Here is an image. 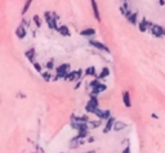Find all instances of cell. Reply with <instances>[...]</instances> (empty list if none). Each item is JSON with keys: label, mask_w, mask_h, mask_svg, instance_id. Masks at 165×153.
Returning <instances> with one entry per match:
<instances>
[{"label": "cell", "mask_w": 165, "mask_h": 153, "mask_svg": "<svg viewBox=\"0 0 165 153\" xmlns=\"http://www.w3.org/2000/svg\"><path fill=\"white\" fill-rule=\"evenodd\" d=\"M44 20L48 23V27H49L51 30H57L58 28L57 21L59 20V17H58V14L56 13V12H45L44 13Z\"/></svg>", "instance_id": "cell-1"}, {"label": "cell", "mask_w": 165, "mask_h": 153, "mask_svg": "<svg viewBox=\"0 0 165 153\" xmlns=\"http://www.w3.org/2000/svg\"><path fill=\"white\" fill-rule=\"evenodd\" d=\"M148 31L155 36V38H164V32H165V28L160 24H154V23H150V27H148Z\"/></svg>", "instance_id": "cell-2"}, {"label": "cell", "mask_w": 165, "mask_h": 153, "mask_svg": "<svg viewBox=\"0 0 165 153\" xmlns=\"http://www.w3.org/2000/svg\"><path fill=\"white\" fill-rule=\"evenodd\" d=\"M97 108H98V99H97L96 95H90V99L88 102V104L85 106V109H87L88 113H93L97 111Z\"/></svg>", "instance_id": "cell-3"}, {"label": "cell", "mask_w": 165, "mask_h": 153, "mask_svg": "<svg viewBox=\"0 0 165 153\" xmlns=\"http://www.w3.org/2000/svg\"><path fill=\"white\" fill-rule=\"evenodd\" d=\"M70 64L69 63H63V64H59L57 68H56V71H57V76H56V78H59V77H63V78H66V76H67V73L70 72Z\"/></svg>", "instance_id": "cell-4"}, {"label": "cell", "mask_w": 165, "mask_h": 153, "mask_svg": "<svg viewBox=\"0 0 165 153\" xmlns=\"http://www.w3.org/2000/svg\"><path fill=\"white\" fill-rule=\"evenodd\" d=\"M89 44L93 46V48H96V49H98V50H101V52H105V53H111V50L108 49V46L106 45V44H103V42H101V41H97V40H89Z\"/></svg>", "instance_id": "cell-5"}, {"label": "cell", "mask_w": 165, "mask_h": 153, "mask_svg": "<svg viewBox=\"0 0 165 153\" xmlns=\"http://www.w3.org/2000/svg\"><path fill=\"white\" fill-rule=\"evenodd\" d=\"M81 73H83V70H76V71H72V72H69L66 76V80L67 81H76V80H80L81 78Z\"/></svg>", "instance_id": "cell-6"}, {"label": "cell", "mask_w": 165, "mask_h": 153, "mask_svg": "<svg viewBox=\"0 0 165 153\" xmlns=\"http://www.w3.org/2000/svg\"><path fill=\"white\" fill-rule=\"evenodd\" d=\"M90 5H92V10H93V16L98 22H101V13H99V8L97 4V0H90Z\"/></svg>", "instance_id": "cell-7"}, {"label": "cell", "mask_w": 165, "mask_h": 153, "mask_svg": "<svg viewBox=\"0 0 165 153\" xmlns=\"http://www.w3.org/2000/svg\"><path fill=\"white\" fill-rule=\"evenodd\" d=\"M150 23H151V22H148V21H147V18L143 17L142 20H141V21L138 22L137 26H138V28H139V31H141V32H146V31H148Z\"/></svg>", "instance_id": "cell-8"}, {"label": "cell", "mask_w": 165, "mask_h": 153, "mask_svg": "<svg viewBox=\"0 0 165 153\" xmlns=\"http://www.w3.org/2000/svg\"><path fill=\"white\" fill-rule=\"evenodd\" d=\"M26 35H27V30H26V27L21 23L20 26L17 27V30H16V36H17L18 39H21V40H22V39H25V38H26Z\"/></svg>", "instance_id": "cell-9"}, {"label": "cell", "mask_w": 165, "mask_h": 153, "mask_svg": "<svg viewBox=\"0 0 165 153\" xmlns=\"http://www.w3.org/2000/svg\"><path fill=\"white\" fill-rule=\"evenodd\" d=\"M115 117H112V116H110V117L107 118V122H106V125H105V129H103V133L107 134L112 130V127H114V124H115Z\"/></svg>", "instance_id": "cell-10"}, {"label": "cell", "mask_w": 165, "mask_h": 153, "mask_svg": "<svg viewBox=\"0 0 165 153\" xmlns=\"http://www.w3.org/2000/svg\"><path fill=\"white\" fill-rule=\"evenodd\" d=\"M80 35L84 36V38H93V36L96 35V28L93 27H87L80 31Z\"/></svg>", "instance_id": "cell-11"}, {"label": "cell", "mask_w": 165, "mask_h": 153, "mask_svg": "<svg viewBox=\"0 0 165 153\" xmlns=\"http://www.w3.org/2000/svg\"><path fill=\"white\" fill-rule=\"evenodd\" d=\"M107 89V86H106V85L105 84H98V85H97V86H94L93 89H92V95H98L99 93H102V91H105Z\"/></svg>", "instance_id": "cell-12"}, {"label": "cell", "mask_w": 165, "mask_h": 153, "mask_svg": "<svg viewBox=\"0 0 165 153\" xmlns=\"http://www.w3.org/2000/svg\"><path fill=\"white\" fill-rule=\"evenodd\" d=\"M57 31L62 35V36H66V38H70L71 36V32H70V28L66 26V24H62V26H58Z\"/></svg>", "instance_id": "cell-13"}, {"label": "cell", "mask_w": 165, "mask_h": 153, "mask_svg": "<svg viewBox=\"0 0 165 153\" xmlns=\"http://www.w3.org/2000/svg\"><path fill=\"white\" fill-rule=\"evenodd\" d=\"M126 124L125 122H123V121H119V120H116L115 121V124H114V127H112V130H115V131H121V130H124V129H126Z\"/></svg>", "instance_id": "cell-14"}, {"label": "cell", "mask_w": 165, "mask_h": 153, "mask_svg": "<svg viewBox=\"0 0 165 153\" xmlns=\"http://www.w3.org/2000/svg\"><path fill=\"white\" fill-rule=\"evenodd\" d=\"M123 103L126 108H130L132 107V100H130V94L129 91H124L123 93Z\"/></svg>", "instance_id": "cell-15"}, {"label": "cell", "mask_w": 165, "mask_h": 153, "mask_svg": "<svg viewBox=\"0 0 165 153\" xmlns=\"http://www.w3.org/2000/svg\"><path fill=\"white\" fill-rule=\"evenodd\" d=\"M126 20L129 21V23H132V24H138V13L137 12H132V13L126 17Z\"/></svg>", "instance_id": "cell-16"}, {"label": "cell", "mask_w": 165, "mask_h": 153, "mask_svg": "<svg viewBox=\"0 0 165 153\" xmlns=\"http://www.w3.org/2000/svg\"><path fill=\"white\" fill-rule=\"evenodd\" d=\"M81 143H84V139L77 135V137H75L74 139H71L70 147H71V148H76V147H77V145H80Z\"/></svg>", "instance_id": "cell-17"}, {"label": "cell", "mask_w": 165, "mask_h": 153, "mask_svg": "<svg viewBox=\"0 0 165 153\" xmlns=\"http://www.w3.org/2000/svg\"><path fill=\"white\" fill-rule=\"evenodd\" d=\"M110 76V68L108 67H103L102 68V71H101V73L98 76H97V78L101 81V80H103V78H106V77H108Z\"/></svg>", "instance_id": "cell-18"}, {"label": "cell", "mask_w": 165, "mask_h": 153, "mask_svg": "<svg viewBox=\"0 0 165 153\" xmlns=\"http://www.w3.org/2000/svg\"><path fill=\"white\" fill-rule=\"evenodd\" d=\"M25 56H26V58L30 60V62L34 63V62H35V60H34V59H35V49H34V48L28 49V50L25 53Z\"/></svg>", "instance_id": "cell-19"}, {"label": "cell", "mask_w": 165, "mask_h": 153, "mask_svg": "<svg viewBox=\"0 0 165 153\" xmlns=\"http://www.w3.org/2000/svg\"><path fill=\"white\" fill-rule=\"evenodd\" d=\"M101 124H102V120L101 118L98 121H88L87 122V125H88L89 129H96V127H98Z\"/></svg>", "instance_id": "cell-20"}, {"label": "cell", "mask_w": 165, "mask_h": 153, "mask_svg": "<svg viewBox=\"0 0 165 153\" xmlns=\"http://www.w3.org/2000/svg\"><path fill=\"white\" fill-rule=\"evenodd\" d=\"M32 2H34V0H26V2H25V5H23V8H22V16H25L27 12H28V9H30V7H31Z\"/></svg>", "instance_id": "cell-21"}, {"label": "cell", "mask_w": 165, "mask_h": 153, "mask_svg": "<svg viewBox=\"0 0 165 153\" xmlns=\"http://www.w3.org/2000/svg\"><path fill=\"white\" fill-rule=\"evenodd\" d=\"M85 76H96V67L94 66H89L85 70Z\"/></svg>", "instance_id": "cell-22"}, {"label": "cell", "mask_w": 165, "mask_h": 153, "mask_svg": "<svg viewBox=\"0 0 165 153\" xmlns=\"http://www.w3.org/2000/svg\"><path fill=\"white\" fill-rule=\"evenodd\" d=\"M32 21H34V23H35V26L38 27V28H40L41 27V23H43V21H41V17L40 16H38V14H35L34 17H32Z\"/></svg>", "instance_id": "cell-23"}, {"label": "cell", "mask_w": 165, "mask_h": 153, "mask_svg": "<svg viewBox=\"0 0 165 153\" xmlns=\"http://www.w3.org/2000/svg\"><path fill=\"white\" fill-rule=\"evenodd\" d=\"M41 77H44L45 81H49L51 78H52V75H51L49 71H48V72H41Z\"/></svg>", "instance_id": "cell-24"}, {"label": "cell", "mask_w": 165, "mask_h": 153, "mask_svg": "<svg viewBox=\"0 0 165 153\" xmlns=\"http://www.w3.org/2000/svg\"><path fill=\"white\" fill-rule=\"evenodd\" d=\"M110 116H111V113H110V111L108 109H105V111L102 112V117H101V120H107Z\"/></svg>", "instance_id": "cell-25"}, {"label": "cell", "mask_w": 165, "mask_h": 153, "mask_svg": "<svg viewBox=\"0 0 165 153\" xmlns=\"http://www.w3.org/2000/svg\"><path fill=\"white\" fill-rule=\"evenodd\" d=\"M53 68H54V60H53V59H51L49 62L47 63V70H48V71H52Z\"/></svg>", "instance_id": "cell-26"}, {"label": "cell", "mask_w": 165, "mask_h": 153, "mask_svg": "<svg viewBox=\"0 0 165 153\" xmlns=\"http://www.w3.org/2000/svg\"><path fill=\"white\" fill-rule=\"evenodd\" d=\"M99 82H101V81L98 80V78H94V80H92V81H90V88L93 89V88H94V86H97V85H98Z\"/></svg>", "instance_id": "cell-27"}, {"label": "cell", "mask_w": 165, "mask_h": 153, "mask_svg": "<svg viewBox=\"0 0 165 153\" xmlns=\"http://www.w3.org/2000/svg\"><path fill=\"white\" fill-rule=\"evenodd\" d=\"M32 64H34V67H35V70L38 71L39 73H41V72H43V71H41V66H40V64H39L38 62H34Z\"/></svg>", "instance_id": "cell-28"}, {"label": "cell", "mask_w": 165, "mask_h": 153, "mask_svg": "<svg viewBox=\"0 0 165 153\" xmlns=\"http://www.w3.org/2000/svg\"><path fill=\"white\" fill-rule=\"evenodd\" d=\"M123 153H130V147H126V148L123 151Z\"/></svg>", "instance_id": "cell-29"}, {"label": "cell", "mask_w": 165, "mask_h": 153, "mask_svg": "<svg viewBox=\"0 0 165 153\" xmlns=\"http://www.w3.org/2000/svg\"><path fill=\"white\" fill-rule=\"evenodd\" d=\"M157 2H159V4H160L161 7H164V5H165V2H164V0H157Z\"/></svg>", "instance_id": "cell-30"}, {"label": "cell", "mask_w": 165, "mask_h": 153, "mask_svg": "<svg viewBox=\"0 0 165 153\" xmlns=\"http://www.w3.org/2000/svg\"><path fill=\"white\" fill-rule=\"evenodd\" d=\"M88 142H89V143H93V142H94V138H93V137H90V138L88 139Z\"/></svg>", "instance_id": "cell-31"}, {"label": "cell", "mask_w": 165, "mask_h": 153, "mask_svg": "<svg viewBox=\"0 0 165 153\" xmlns=\"http://www.w3.org/2000/svg\"><path fill=\"white\" fill-rule=\"evenodd\" d=\"M88 153H94V152H93V151H92V152H88Z\"/></svg>", "instance_id": "cell-32"}, {"label": "cell", "mask_w": 165, "mask_h": 153, "mask_svg": "<svg viewBox=\"0 0 165 153\" xmlns=\"http://www.w3.org/2000/svg\"><path fill=\"white\" fill-rule=\"evenodd\" d=\"M164 36H165V32H164Z\"/></svg>", "instance_id": "cell-33"}]
</instances>
